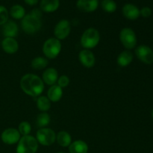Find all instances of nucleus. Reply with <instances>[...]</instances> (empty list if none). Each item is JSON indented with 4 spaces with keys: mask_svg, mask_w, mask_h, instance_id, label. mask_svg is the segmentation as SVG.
<instances>
[{
    "mask_svg": "<svg viewBox=\"0 0 153 153\" xmlns=\"http://www.w3.org/2000/svg\"><path fill=\"white\" fill-rule=\"evenodd\" d=\"M20 88L27 95L37 97L43 93L44 90V82L37 75L28 73L21 78Z\"/></svg>",
    "mask_w": 153,
    "mask_h": 153,
    "instance_id": "nucleus-1",
    "label": "nucleus"
},
{
    "mask_svg": "<svg viewBox=\"0 0 153 153\" xmlns=\"http://www.w3.org/2000/svg\"><path fill=\"white\" fill-rule=\"evenodd\" d=\"M42 12L40 9L34 8L21 20V27L26 34H35L42 27Z\"/></svg>",
    "mask_w": 153,
    "mask_h": 153,
    "instance_id": "nucleus-2",
    "label": "nucleus"
},
{
    "mask_svg": "<svg viewBox=\"0 0 153 153\" xmlns=\"http://www.w3.org/2000/svg\"><path fill=\"white\" fill-rule=\"evenodd\" d=\"M100 40V34L97 29L89 28L85 30L81 37V44L85 49H91L96 47Z\"/></svg>",
    "mask_w": 153,
    "mask_h": 153,
    "instance_id": "nucleus-3",
    "label": "nucleus"
},
{
    "mask_svg": "<svg viewBox=\"0 0 153 153\" xmlns=\"http://www.w3.org/2000/svg\"><path fill=\"white\" fill-rule=\"evenodd\" d=\"M38 142L37 139L31 135L21 137L17 143L16 153H36L38 149Z\"/></svg>",
    "mask_w": 153,
    "mask_h": 153,
    "instance_id": "nucleus-4",
    "label": "nucleus"
},
{
    "mask_svg": "<svg viewBox=\"0 0 153 153\" xmlns=\"http://www.w3.org/2000/svg\"><path fill=\"white\" fill-rule=\"evenodd\" d=\"M61 51V43L55 37H51L44 42L43 46V52L49 59L57 58Z\"/></svg>",
    "mask_w": 153,
    "mask_h": 153,
    "instance_id": "nucleus-5",
    "label": "nucleus"
},
{
    "mask_svg": "<svg viewBox=\"0 0 153 153\" xmlns=\"http://www.w3.org/2000/svg\"><path fill=\"white\" fill-rule=\"evenodd\" d=\"M35 138L42 146H49L53 144L56 140V134L53 130L47 127L41 128L37 131Z\"/></svg>",
    "mask_w": 153,
    "mask_h": 153,
    "instance_id": "nucleus-6",
    "label": "nucleus"
},
{
    "mask_svg": "<svg viewBox=\"0 0 153 153\" xmlns=\"http://www.w3.org/2000/svg\"><path fill=\"white\" fill-rule=\"evenodd\" d=\"M120 39L124 47L127 49H131L137 44V37L131 28H124L120 33Z\"/></svg>",
    "mask_w": 153,
    "mask_h": 153,
    "instance_id": "nucleus-7",
    "label": "nucleus"
},
{
    "mask_svg": "<svg viewBox=\"0 0 153 153\" xmlns=\"http://www.w3.org/2000/svg\"><path fill=\"white\" fill-rule=\"evenodd\" d=\"M70 31L71 26L70 22L67 19H61L55 26L54 34L58 40H64L70 35Z\"/></svg>",
    "mask_w": 153,
    "mask_h": 153,
    "instance_id": "nucleus-8",
    "label": "nucleus"
},
{
    "mask_svg": "<svg viewBox=\"0 0 153 153\" xmlns=\"http://www.w3.org/2000/svg\"><path fill=\"white\" fill-rule=\"evenodd\" d=\"M21 138V134L17 129L14 128H8L4 129L1 134L2 142L7 145L16 144Z\"/></svg>",
    "mask_w": 153,
    "mask_h": 153,
    "instance_id": "nucleus-9",
    "label": "nucleus"
},
{
    "mask_svg": "<svg viewBox=\"0 0 153 153\" xmlns=\"http://www.w3.org/2000/svg\"><path fill=\"white\" fill-rule=\"evenodd\" d=\"M135 54L137 58L146 64L153 63V51L148 46L141 45L135 49Z\"/></svg>",
    "mask_w": 153,
    "mask_h": 153,
    "instance_id": "nucleus-10",
    "label": "nucleus"
},
{
    "mask_svg": "<svg viewBox=\"0 0 153 153\" xmlns=\"http://www.w3.org/2000/svg\"><path fill=\"white\" fill-rule=\"evenodd\" d=\"M79 61L84 67L91 68L94 66L96 62L95 55L90 49H83L79 52Z\"/></svg>",
    "mask_w": 153,
    "mask_h": 153,
    "instance_id": "nucleus-11",
    "label": "nucleus"
},
{
    "mask_svg": "<svg viewBox=\"0 0 153 153\" xmlns=\"http://www.w3.org/2000/svg\"><path fill=\"white\" fill-rule=\"evenodd\" d=\"M99 4V0H78L76 7L81 11L91 13L98 8Z\"/></svg>",
    "mask_w": 153,
    "mask_h": 153,
    "instance_id": "nucleus-12",
    "label": "nucleus"
},
{
    "mask_svg": "<svg viewBox=\"0 0 153 153\" xmlns=\"http://www.w3.org/2000/svg\"><path fill=\"white\" fill-rule=\"evenodd\" d=\"M1 48L7 54H14L19 49V44L16 40L13 37H4L1 42Z\"/></svg>",
    "mask_w": 153,
    "mask_h": 153,
    "instance_id": "nucleus-13",
    "label": "nucleus"
},
{
    "mask_svg": "<svg viewBox=\"0 0 153 153\" xmlns=\"http://www.w3.org/2000/svg\"><path fill=\"white\" fill-rule=\"evenodd\" d=\"M122 12L123 16L130 20H135L140 16V10L136 5L133 4H126L123 7Z\"/></svg>",
    "mask_w": 153,
    "mask_h": 153,
    "instance_id": "nucleus-14",
    "label": "nucleus"
},
{
    "mask_svg": "<svg viewBox=\"0 0 153 153\" xmlns=\"http://www.w3.org/2000/svg\"><path fill=\"white\" fill-rule=\"evenodd\" d=\"M18 25L14 21L8 20L2 25V34L4 37H15L17 36Z\"/></svg>",
    "mask_w": 153,
    "mask_h": 153,
    "instance_id": "nucleus-15",
    "label": "nucleus"
},
{
    "mask_svg": "<svg viewBox=\"0 0 153 153\" xmlns=\"http://www.w3.org/2000/svg\"><path fill=\"white\" fill-rule=\"evenodd\" d=\"M43 82L47 85H54L57 83L58 79V73L56 69L53 67L48 68L43 73Z\"/></svg>",
    "mask_w": 153,
    "mask_h": 153,
    "instance_id": "nucleus-16",
    "label": "nucleus"
},
{
    "mask_svg": "<svg viewBox=\"0 0 153 153\" xmlns=\"http://www.w3.org/2000/svg\"><path fill=\"white\" fill-rule=\"evenodd\" d=\"M60 0H41L40 4V10L46 13H52L59 8Z\"/></svg>",
    "mask_w": 153,
    "mask_h": 153,
    "instance_id": "nucleus-17",
    "label": "nucleus"
},
{
    "mask_svg": "<svg viewBox=\"0 0 153 153\" xmlns=\"http://www.w3.org/2000/svg\"><path fill=\"white\" fill-rule=\"evenodd\" d=\"M63 96V89L58 85H52L47 91V97L50 102H57Z\"/></svg>",
    "mask_w": 153,
    "mask_h": 153,
    "instance_id": "nucleus-18",
    "label": "nucleus"
},
{
    "mask_svg": "<svg viewBox=\"0 0 153 153\" xmlns=\"http://www.w3.org/2000/svg\"><path fill=\"white\" fill-rule=\"evenodd\" d=\"M69 152L70 153H88V146L84 140H75L69 146Z\"/></svg>",
    "mask_w": 153,
    "mask_h": 153,
    "instance_id": "nucleus-19",
    "label": "nucleus"
},
{
    "mask_svg": "<svg viewBox=\"0 0 153 153\" xmlns=\"http://www.w3.org/2000/svg\"><path fill=\"white\" fill-rule=\"evenodd\" d=\"M56 141L62 147H69L72 143L71 135L66 131H61L56 134Z\"/></svg>",
    "mask_w": 153,
    "mask_h": 153,
    "instance_id": "nucleus-20",
    "label": "nucleus"
},
{
    "mask_svg": "<svg viewBox=\"0 0 153 153\" xmlns=\"http://www.w3.org/2000/svg\"><path fill=\"white\" fill-rule=\"evenodd\" d=\"M133 60V55L130 51L126 50L120 53L117 57V64L120 67H127L131 63Z\"/></svg>",
    "mask_w": 153,
    "mask_h": 153,
    "instance_id": "nucleus-21",
    "label": "nucleus"
},
{
    "mask_svg": "<svg viewBox=\"0 0 153 153\" xmlns=\"http://www.w3.org/2000/svg\"><path fill=\"white\" fill-rule=\"evenodd\" d=\"M9 14L15 19H22L25 16V10L20 4H14L10 7Z\"/></svg>",
    "mask_w": 153,
    "mask_h": 153,
    "instance_id": "nucleus-22",
    "label": "nucleus"
},
{
    "mask_svg": "<svg viewBox=\"0 0 153 153\" xmlns=\"http://www.w3.org/2000/svg\"><path fill=\"white\" fill-rule=\"evenodd\" d=\"M37 107L40 111L46 112L51 107V102L47 97L40 96L37 100Z\"/></svg>",
    "mask_w": 153,
    "mask_h": 153,
    "instance_id": "nucleus-23",
    "label": "nucleus"
},
{
    "mask_svg": "<svg viewBox=\"0 0 153 153\" xmlns=\"http://www.w3.org/2000/svg\"><path fill=\"white\" fill-rule=\"evenodd\" d=\"M48 64V60L43 57H37L34 58L31 61V67L34 70H43Z\"/></svg>",
    "mask_w": 153,
    "mask_h": 153,
    "instance_id": "nucleus-24",
    "label": "nucleus"
},
{
    "mask_svg": "<svg viewBox=\"0 0 153 153\" xmlns=\"http://www.w3.org/2000/svg\"><path fill=\"white\" fill-rule=\"evenodd\" d=\"M51 118L50 116L46 112H42L37 115V126L41 128H46L50 123Z\"/></svg>",
    "mask_w": 153,
    "mask_h": 153,
    "instance_id": "nucleus-25",
    "label": "nucleus"
},
{
    "mask_svg": "<svg viewBox=\"0 0 153 153\" xmlns=\"http://www.w3.org/2000/svg\"><path fill=\"white\" fill-rule=\"evenodd\" d=\"M101 7L107 13H114L116 11L117 5L114 0H102L101 1Z\"/></svg>",
    "mask_w": 153,
    "mask_h": 153,
    "instance_id": "nucleus-26",
    "label": "nucleus"
},
{
    "mask_svg": "<svg viewBox=\"0 0 153 153\" xmlns=\"http://www.w3.org/2000/svg\"><path fill=\"white\" fill-rule=\"evenodd\" d=\"M18 131H19L21 135L25 136L29 135L31 131V124L26 121H23V122L20 123L18 127Z\"/></svg>",
    "mask_w": 153,
    "mask_h": 153,
    "instance_id": "nucleus-27",
    "label": "nucleus"
},
{
    "mask_svg": "<svg viewBox=\"0 0 153 153\" xmlns=\"http://www.w3.org/2000/svg\"><path fill=\"white\" fill-rule=\"evenodd\" d=\"M9 12L4 6L0 5V25H3L8 21Z\"/></svg>",
    "mask_w": 153,
    "mask_h": 153,
    "instance_id": "nucleus-28",
    "label": "nucleus"
},
{
    "mask_svg": "<svg viewBox=\"0 0 153 153\" xmlns=\"http://www.w3.org/2000/svg\"><path fill=\"white\" fill-rule=\"evenodd\" d=\"M58 85L59 87H61V88H66L70 84V79L67 76H65V75H63V76H60L58 79Z\"/></svg>",
    "mask_w": 153,
    "mask_h": 153,
    "instance_id": "nucleus-29",
    "label": "nucleus"
},
{
    "mask_svg": "<svg viewBox=\"0 0 153 153\" xmlns=\"http://www.w3.org/2000/svg\"><path fill=\"white\" fill-rule=\"evenodd\" d=\"M140 14L143 17H149L152 15V10L149 7H143L141 10H140Z\"/></svg>",
    "mask_w": 153,
    "mask_h": 153,
    "instance_id": "nucleus-30",
    "label": "nucleus"
},
{
    "mask_svg": "<svg viewBox=\"0 0 153 153\" xmlns=\"http://www.w3.org/2000/svg\"><path fill=\"white\" fill-rule=\"evenodd\" d=\"M24 1H25L27 4H28V5L33 6L37 4V2L39 1V0H24Z\"/></svg>",
    "mask_w": 153,
    "mask_h": 153,
    "instance_id": "nucleus-31",
    "label": "nucleus"
},
{
    "mask_svg": "<svg viewBox=\"0 0 153 153\" xmlns=\"http://www.w3.org/2000/svg\"><path fill=\"white\" fill-rule=\"evenodd\" d=\"M152 117H153V110H152Z\"/></svg>",
    "mask_w": 153,
    "mask_h": 153,
    "instance_id": "nucleus-32",
    "label": "nucleus"
},
{
    "mask_svg": "<svg viewBox=\"0 0 153 153\" xmlns=\"http://www.w3.org/2000/svg\"><path fill=\"white\" fill-rule=\"evenodd\" d=\"M58 153H64V152H58Z\"/></svg>",
    "mask_w": 153,
    "mask_h": 153,
    "instance_id": "nucleus-33",
    "label": "nucleus"
}]
</instances>
